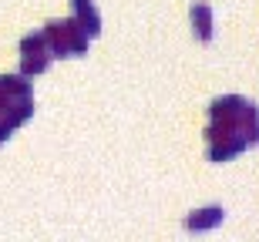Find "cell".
<instances>
[{"mask_svg": "<svg viewBox=\"0 0 259 242\" xmlns=\"http://www.w3.org/2000/svg\"><path fill=\"white\" fill-rule=\"evenodd\" d=\"M44 40H48L51 58H84L91 40L81 34V27L74 24V17L67 20H48L44 24Z\"/></svg>", "mask_w": 259, "mask_h": 242, "instance_id": "obj_1", "label": "cell"}, {"mask_svg": "<svg viewBox=\"0 0 259 242\" xmlns=\"http://www.w3.org/2000/svg\"><path fill=\"white\" fill-rule=\"evenodd\" d=\"M51 51H48V40L44 34H27L20 40V74L24 78H37L51 68Z\"/></svg>", "mask_w": 259, "mask_h": 242, "instance_id": "obj_2", "label": "cell"}, {"mask_svg": "<svg viewBox=\"0 0 259 242\" xmlns=\"http://www.w3.org/2000/svg\"><path fill=\"white\" fill-rule=\"evenodd\" d=\"M71 10H74V24L81 27V34L95 40L101 34V14H98L95 0H71Z\"/></svg>", "mask_w": 259, "mask_h": 242, "instance_id": "obj_3", "label": "cell"}, {"mask_svg": "<svg viewBox=\"0 0 259 242\" xmlns=\"http://www.w3.org/2000/svg\"><path fill=\"white\" fill-rule=\"evenodd\" d=\"M192 30L199 40H212V34H215V20H212V7L205 4V0H195L192 4Z\"/></svg>", "mask_w": 259, "mask_h": 242, "instance_id": "obj_4", "label": "cell"}, {"mask_svg": "<svg viewBox=\"0 0 259 242\" xmlns=\"http://www.w3.org/2000/svg\"><path fill=\"white\" fill-rule=\"evenodd\" d=\"M222 222V209H199V212H192L189 219H185V229H192V232H199V229H212V225Z\"/></svg>", "mask_w": 259, "mask_h": 242, "instance_id": "obj_5", "label": "cell"}, {"mask_svg": "<svg viewBox=\"0 0 259 242\" xmlns=\"http://www.w3.org/2000/svg\"><path fill=\"white\" fill-rule=\"evenodd\" d=\"M0 91L10 94V98H30L34 84H30L24 74H4V78H0Z\"/></svg>", "mask_w": 259, "mask_h": 242, "instance_id": "obj_6", "label": "cell"}, {"mask_svg": "<svg viewBox=\"0 0 259 242\" xmlns=\"http://www.w3.org/2000/svg\"><path fill=\"white\" fill-rule=\"evenodd\" d=\"M10 135H14V128H10L7 121H4V118H0V145H4V141H7Z\"/></svg>", "mask_w": 259, "mask_h": 242, "instance_id": "obj_7", "label": "cell"}]
</instances>
